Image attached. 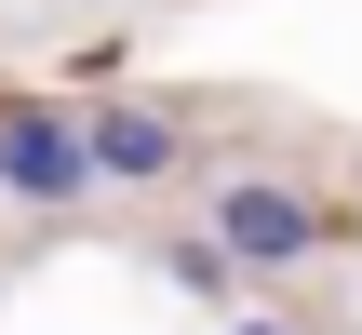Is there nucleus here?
<instances>
[{"label":"nucleus","mask_w":362,"mask_h":335,"mask_svg":"<svg viewBox=\"0 0 362 335\" xmlns=\"http://www.w3.org/2000/svg\"><path fill=\"white\" fill-rule=\"evenodd\" d=\"M215 255H228V269H309V255H322V215H309L296 188L242 175V188H215Z\"/></svg>","instance_id":"f257e3e1"},{"label":"nucleus","mask_w":362,"mask_h":335,"mask_svg":"<svg viewBox=\"0 0 362 335\" xmlns=\"http://www.w3.org/2000/svg\"><path fill=\"white\" fill-rule=\"evenodd\" d=\"M0 188H13V201H81V188H94V148H81V121H54V107H13V121H0Z\"/></svg>","instance_id":"f03ea898"},{"label":"nucleus","mask_w":362,"mask_h":335,"mask_svg":"<svg viewBox=\"0 0 362 335\" xmlns=\"http://www.w3.org/2000/svg\"><path fill=\"white\" fill-rule=\"evenodd\" d=\"M81 148H94V188H161V175L188 161V134H175L161 107H94Z\"/></svg>","instance_id":"7ed1b4c3"},{"label":"nucleus","mask_w":362,"mask_h":335,"mask_svg":"<svg viewBox=\"0 0 362 335\" xmlns=\"http://www.w3.org/2000/svg\"><path fill=\"white\" fill-rule=\"evenodd\" d=\"M161 269H175V282H188V295H228V282H242V269H228V255H215V228H202V242H175V255H161Z\"/></svg>","instance_id":"20e7f679"},{"label":"nucleus","mask_w":362,"mask_h":335,"mask_svg":"<svg viewBox=\"0 0 362 335\" xmlns=\"http://www.w3.org/2000/svg\"><path fill=\"white\" fill-rule=\"evenodd\" d=\"M228 335H296V322H228Z\"/></svg>","instance_id":"39448f33"}]
</instances>
